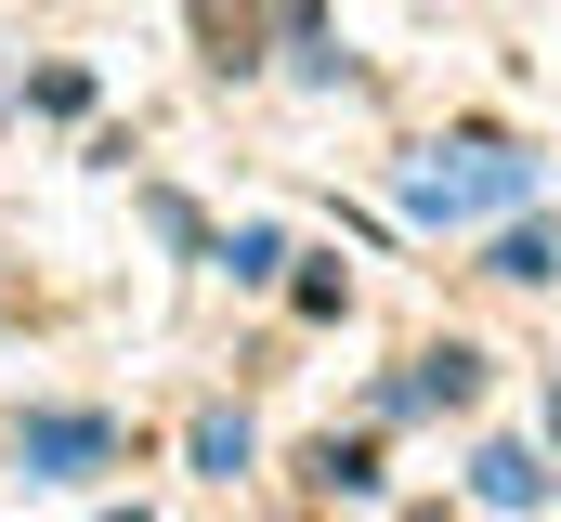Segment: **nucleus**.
Wrapping results in <instances>:
<instances>
[{"label":"nucleus","instance_id":"7ed1b4c3","mask_svg":"<svg viewBox=\"0 0 561 522\" xmlns=\"http://www.w3.org/2000/svg\"><path fill=\"white\" fill-rule=\"evenodd\" d=\"M483 497H510V510H523V497H536V457H523V444H496V457H483Z\"/></svg>","mask_w":561,"mask_h":522},{"label":"nucleus","instance_id":"f03ea898","mask_svg":"<svg viewBox=\"0 0 561 522\" xmlns=\"http://www.w3.org/2000/svg\"><path fill=\"white\" fill-rule=\"evenodd\" d=\"M105 444H118L105 418H26V457H39V470H92Z\"/></svg>","mask_w":561,"mask_h":522},{"label":"nucleus","instance_id":"f257e3e1","mask_svg":"<svg viewBox=\"0 0 561 522\" xmlns=\"http://www.w3.org/2000/svg\"><path fill=\"white\" fill-rule=\"evenodd\" d=\"M510 196H536V157H510V144H457V157H431L405 183L419 223H470V209H510Z\"/></svg>","mask_w":561,"mask_h":522}]
</instances>
